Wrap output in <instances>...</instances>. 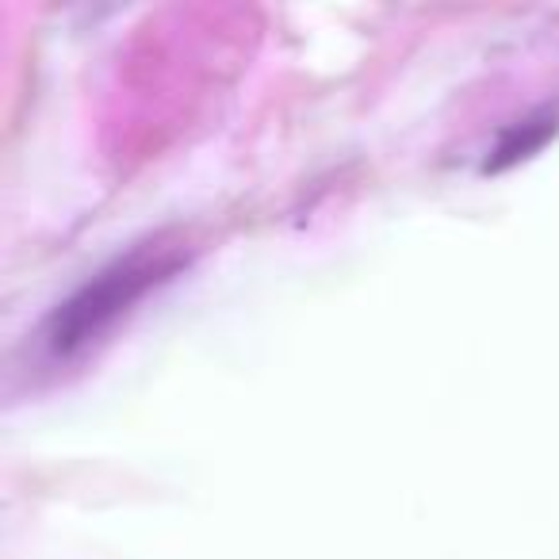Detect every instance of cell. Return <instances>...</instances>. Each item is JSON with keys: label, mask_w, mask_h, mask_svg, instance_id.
<instances>
[{"label": "cell", "mask_w": 559, "mask_h": 559, "mask_svg": "<svg viewBox=\"0 0 559 559\" xmlns=\"http://www.w3.org/2000/svg\"><path fill=\"white\" fill-rule=\"evenodd\" d=\"M157 269H162L157 261L131 257V261H119L116 269L100 272L81 296H73L70 304L55 314L50 345H55L58 353H66V349H73V345L88 342L93 334H100L119 311H127V304H134V299L146 292L150 280H157L154 276Z\"/></svg>", "instance_id": "6da1fadb"}]
</instances>
